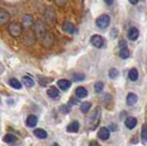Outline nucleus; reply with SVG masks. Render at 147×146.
I'll use <instances>...</instances> for the list:
<instances>
[{"label": "nucleus", "instance_id": "30", "mask_svg": "<svg viewBox=\"0 0 147 146\" xmlns=\"http://www.w3.org/2000/svg\"><path fill=\"white\" fill-rule=\"evenodd\" d=\"M60 111H61L62 113H64V114H67V113H70V111H71V106H70L69 104L62 105L61 109H60Z\"/></svg>", "mask_w": 147, "mask_h": 146}, {"label": "nucleus", "instance_id": "15", "mask_svg": "<svg viewBox=\"0 0 147 146\" xmlns=\"http://www.w3.org/2000/svg\"><path fill=\"white\" fill-rule=\"evenodd\" d=\"M137 100H138V96L135 94V93L131 92V93H128L127 96H126V104L132 106V105H134L135 103L137 102Z\"/></svg>", "mask_w": 147, "mask_h": 146}, {"label": "nucleus", "instance_id": "25", "mask_svg": "<svg viewBox=\"0 0 147 146\" xmlns=\"http://www.w3.org/2000/svg\"><path fill=\"white\" fill-rule=\"evenodd\" d=\"M140 137H142V142L143 144H146L147 143V125H144L142 127V134H140Z\"/></svg>", "mask_w": 147, "mask_h": 146}, {"label": "nucleus", "instance_id": "23", "mask_svg": "<svg viewBox=\"0 0 147 146\" xmlns=\"http://www.w3.org/2000/svg\"><path fill=\"white\" fill-rule=\"evenodd\" d=\"M17 136H15L13 134H7L5 137H3V142L5 143H8V144H12V143H15L17 142Z\"/></svg>", "mask_w": 147, "mask_h": 146}, {"label": "nucleus", "instance_id": "3", "mask_svg": "<svg viewBox=\"0 0 147 146\" xmlns=\"http://www.w3.org/2000/svg\"><path fill=\"white\" fill-rule=\"evenodd\" d=\"M8 32L15 38L21 36L22 33V26L20 23H18L17 21L11 22L9 26H8Z\"/></svg>", "mask_w": 147, "mask_h": 146}, {"label": "nucleus", "instance_id": "22", "mask_svg": "<svg viewBox=\"0 0 147 146\" xmlns=\"http://www.w3.org/2000/svg\"><path fill=\"white\" fill-rule=\"evenodd\" d=\"M9 84L11 85V88L13 89H17V90H19V89L22 88L21 83H20V81L15 79V78H11L10 80H9Z\"/></svg>", "mask_w": 147, "mask_h": 146}, {"label": "nucleus", "instance_id": "27", "mask_svg": "<svg viewBox=\"0 0 147 146\" xmlns=\"http://www.w3.org/2000/svg\"><path fill=\"white\" fill-rule=\"evenodd\" d=\"M103 89H104V83L101 82V81L96 82L95 84H94V91H95L96 93H101L103 91Z\"/></svg>", "mask_w": 147, "mask_h": 146}, {"label": "nucleus", "instance_id": "9", "mask_svg": "<svg viewBox=\"0 0 147 146\" xmlns=\"http://www.w3.org/2000/svg\"><path fill=\"white\" fill-rule=\"evenodd\" d=\"M127 36H128V39H129V40L135 41V40H137V38L140 36V31H138L137 28L133 27V28H131V29L128 30V32H127Z\"/></svg>", "mask_w": 147, "mask_h": 146}, {"label": "nucleus", "instance_id": "40", "mask_svg": "<svg viewBox=\"0 0 147 146\" xmlns=\"http://www.w3.org/2000/svg\"><path fill=\"white\" fill-rule=\"evenodd\" d=\"M128 1H129V2H131V3H132V5H137V3H138V1H140V0H128Z\"/></svg>", "mask_w": 147, "mask_h": 146}, {"label": "nucleus", "instance_id": "37", "mask_svg": "<svg viewBox=\"0 0 147 146\" xmlns=\"http://www.w3.org/2000/svg\"><path fill=\"white\" fill-rule=\"evenodd\" d=\"M119 47H121V49H122V48H126V41L125 40H121V42H119Z\"/></svg>", "mask_w": 147, "mask_h": 146}, {"label": "nucleus", "instance_id": "2", "mask_svg": "<svg viewBox=\"0 0 147 146\" xmlns=\"http://www.w3.org/2000/svg\"><path fill=\"white\" fill-rule=\"evenodd\" d=\"M33 31H34V34H36V38L42 40L44 36H47V33L49 32L48 29H47V24L44 23V21L38 19L37 21L34 22V26H33Z\"/></svg>", "mask_w": 147, "mask_h": 146}, {"label": "nucleus", "instance_id": "35", "mask_svg": "<svg viewBox=\"0 0 147 146\" xmlns=\"http://www.w3.org/2000/svg\"><path fill=\"white\" fill-rule=\"evenodd\" d=\"M79 103V97H71L70 101H69V105L72 106L74 104H78Z\"/></svg>", "mask_w": 147, "mask_h": 146}, {"label": "nucleus", "instance_id": "14", "mask_svg": "<svg viewBox=\"0 0 147 146\" xmlns=\"http://www.w3.org/2000/svg\"><path fill=\"white\" fill-rule=\"evenodd\" d=\"M137 125V120L133 116H128L125 120V126L128 130H133Z\"/></svg>", "mask_w": 147, "mask_h": 146}, {"label": "nucleus", "instance_id": "26", "mask_svg": "<svg viewBox=\"0 0 147 146\" xmlns=\"http://www.w3.org/2000/svg\"><path fill=\"white\" fill-rule=\"evenodd\" d=\"M118 55H119V58H122V59H127L129 57V50H128L127 48H122V49L119 50Z\"/></svg>", "mask_w": 147, "mask_h": 146}, {"label": "nucleus", "instance_id": "4", "mask_svg": "<svg viewBox=\"0 0 147 146\" xmlns=\"http://www.w3.org/2000/svg\"><path fill=\"white\" fill-rule=\"evenodd\" d=\"M110 22H111V18L110 16L107 15H102L100 16L97 19H96V26L98 27V28H101V29H105V28H107L109 26H110Z\"/></svg>", "mask_w": 147, "mask_h": 146}, {"label": "nucleus", "instance_id": "11", "mask_svg": "<svg viewBox=\"0 0 147 146\" xmlns=\"http://www.w3.org/2000/svg\"><path fill=\"white\" fill-rule=\"evenodd\" d=\"M80 130V123L78 121H73L66 126V131L69 133H76Z\"/></svg>", "mask_w": 147, "mask_h": 146}, {"label": "nucleus", "instance_id": "1", "mask_svg": "<svg viewBox=\"0 0 147 146\" xmlns=\"http://www.w3.org/2000/svg\"><path fill=\"white\" fill-rule=\"evenodd\" d=\"M100 118H101V107H95V109L93 110V112L91 113V115L88 117V121H86V123H88V126L90 130H94L97 124H98V122H100Z\"/></svg>", "mask_w": 147, "mask_h": 146}, {"label": "nucleus", "instance_id": "38", "mask_svg": "<svg viewBox=\"0 0 147 146\" xmlns=\"http://www.w3.org/2000/svg\"><path fill=\"white\" fill-rule=\"evenodd\" d=\"M88 146H101L96 141H92V142H90V145Z\"/></svg>", "mask_w": 147, "mask_h": 146}, {"label": "nucleus", "instance_id": "24", "mask_svg": "<svg viewBox=\"0 0 147 146\" xmlns=\"http://www.w3.org/2000/svg\"><path fill=\"white\" fill-rule=\"evenodd\" d=\"M91 103L90 102H83L80 104V110H81V112H83V113H88V111H90V109H91Z\"/></svg>", "mask_w": 147, "mask_h": 146}, {"label": "nucleus", "instance_id": "32", "mask_svg": "<svg viewBox=\"0 0 147 146\" xmlns=\"http://www.w3.org/2000/svg\"><path fill=\"white\" fill-rule=\"evenodd\" d=\"M33 22V19H32V16H28L26 15L23 17V23H26V24H31Z\"/></svg>", "mask_w": 147, "mask_h": 146}, {"label": "nucleus", "instance_id": "21", "mask_svg": "<svg viewBox=\"0 0 147 146\" xmlns=\"http://www.w3.org/2000/svg\"><path fill=\"white\" fill-rule=\"evenodd\" d=\"M128 79L131 81H136L138 79V71H137V69H135V68H133L129 70V72H128Z\"/></svg>", "mask_w": 147, "mask_h": 146}, {"label": "nucleus", "instance_id": "6", "mask_svg": "<svg viewBox=\"0 0 147 146\" xmlns=\"http://www.w3.org/2000/svg\"><path fill=\"white\" fill-rule=\"evenodd\" d=\"M91 44L93 45V47H95L97 49H101V48H103L104 44H105V40H104L103 36H98V34H94V36H91Z\"/></svg>", "mask_w": 147, "mask_h": 146}, {"label": "nucleus", "instance_id": "12", "mask_svg": "<svg viewBox=\"0 0 147 146\" xmlns=\"http://www.w3.org/2000/svg\"><path fill=\"white\" fill-rule=\"evenodd\" d=\"M62 30L66 33H74L75 32V27L73 26V23H71L70 21H65L62 24Z\"/></svg>", "mask_w": 147, "mask_h": 146}, {"label": "nucleus", "instance_id": "19", "mask_svg": "<svg viewBox=\"0 0 147 146\" xmlns=\"http://www.w3.org/2000/svg\"><path fill=\"white\" fill-rule=\"evenodd\" d=\"M33 134L37 136L38 139H44L48 137V133L42 130V128H37V130H34L33 131Z\"/></svg>", "mask_w": 147, "mask_h": 146}, {"label": "nucleus", "instance_id": "33", "mask_svg": "<svg viewBox=\"0 0 147 146\" xmlns=\"http://www.w3.org/2000/svg\"><path fill=\"white\" fill-rule=\"evenodd\" d=\"M54 2H55V5L58 7H64L66 5V2H67V0H54Z\"/></svg>", "mask_w": 147, "mask_h": 146}, {"label": "nucleus", "instance_id": "28", "mask_svg": "<svg viewBox=\"0 0 147 146\" xmlns=\"http://www.w3.org/2000/svg\"><path fill=\"white\" fill-rule=\"evenodd\" d=\"M118 71L115 69V68H112V69H110V71H109V76H110L112 80H115L116 78L118 76Z\"/></svg>", "mask_w": 147, "mask_h": 146}, {"label": "nucleus", "instance_id": "39", "mask_svg": "<svg viewBox=\"0 0 147 146\" xmlns=\"http://www.w3.org/2000/svg\"><path fill=\"white\" fill-rule=\"evenodd\" d=\"M104 1H105V3H106V5L111 6V5H113V1H114V0H104Z\"/></svg>", "mask_w": 147, "mask_h": 146}, {"label": "nucleus", "instance_id": "16", "mask_svg": "<svg viewBox=\"0 0 147 146\" xmlns=\"http://www.w3.org/2000/svg\"><path fill=\"white\" fill-rule=\"evenodd\" d=\"M58 88H60V90L62 91H67L69 89L71 88V82L69 80H59L58 81Z\"/></svg>", "mask_w": 147, "mask_h": 146}, {"label": "nucleus", "instance_id": "29", "mask_svg": "<svg viewBox=\"0 0 147 146\" xmlns=\"http://www.w3.org/2000/svg\"><path fill=\"white\" fill-rule=\"evenodd\" d=\"M72 78H73L74 81H82V80H84L85 75H84L83 73H74L73 75H72Z\"/></svg>", "mask_w": 147, "mask_h": 146}, {"label": "nucleus", "instance_id": "10", "mask_svg": "<svg viewBox=\"0 0 147 146\" xmlns=\"http://www.w3.org/2000/svg\"><path fill=\"white\" fill-rule=\"evenodd\" d=\"M97 136L101 139H103V141L109 139V137H110V130H109L107 127H101V128L98 130Z\"/></svg>", "mask_w": 147, "mask_h": 146}, {"label": "nucleus", "instance_id": "36", "mask_svg": "<svg viewBox=\"0 0 147 146\" xmlns=\"http://www.w3.org/2000/svg\"><path fill=\"white\" fill-rule=\"evenodd\" d=\"M117 33H118L117 29L113 28V29H112V31H111V38H112V39H115V38L117 36Z\"/></svg>", "mask_w": 147, "mask_h": 146}, {"label": "nucleus", "instance_id": "20", "mask_svg": "<svg viewBox=\"0 0 147 146\" xmlns=\"http://www.w3.org/2000/svg\"><path fill=\"white\" fill-rule=\"evenodd\" d=\"M22 82H23V84H24L27 88H32V87L34 85L33 79H32L31 76H28V75H26V76L22 78Z\"/></svg>", "mask_w": 147, "mask_h": 146}, {"label": "nucleus", "instance_id": "31", "mask_svg": "<svg viewBox=\"0 0 147 146\" xmlns=\"http://www.w3.org/2000/svg\"><path fill=\"white\" fill-rule=\"evenodd\" d=\"M39 82L41 83V85H47L49 82H51L52 79H48V78H42V76H39Z\"/></svg>", "mask_w": 147, "mask_h": 146}, {"label": "nucleus", "instance_id": "8", "mask_svg": "<svg viewBox=\"0 0 147 146\" xmlns=\"http://www.w3.org/2000/svg\"><path fill=\"white\" fill-rule=\"evenodd\" d=\"M47 94H48V96H49L50 99H52V100H59L60 99V92L55 87H51V88L48 89Z\"/></svg>", "mask_w": 147, "mask_h": 146}, {"label": "nucleus", "instance_id": "18", "mask_svg": "<svg viewBox=\"0 0 147 146\" xmlns=\"http://www.w3.org/2000/svg\"><path fill=\"white\" fill-rule=\"evenodd\" d=\"M38 123V117L36 115H29L27 117V126L29 127H34Z\"/></svg>", "mask_w": 147, "mask_h": 146}, {"label": "nucleus", "instance_id": "7", "mask_svg": "<svg viewBox=\"0 0 147 146\" xmlns=\"http://www.w3.org/2000/svg\"><path fill=\"white\" fill-rule=\"evenodd\" d=\"M9 20H10V14L8 12L6 9L1 8L0 9V26L7 24Z\"/></svg>", "mask_w": 147, "mask_h": 146}, {"label": "nucleus", "instance_id": "13", "mask_svg": "<svg viewBox=\"0 0 147 146\" xmlns=\"http://www.w3.org/2000/svg\"><path fill=\"white\" fill-rule=\"evenodd\" d=\"M88 94V90L85 88H83V87H79V88H76L75 90V96L76 97H79V99H84V97H86Z\"/></svg>", "mask_w": 147, "mask_h": 146}, {"label": "nucleus", "instance_id": "5", "mask_svg": "<svg viewBox=\"0 0 147 146\" xmlns=\"http://www.w3.org/2000/svg\"><path fill=\"white\" fill-rule=\"evenodd\" d=\"M44 17H45L47 22H48L49 24H51V26L55 24V22H57V15H55V11H54L52 8H48V9L45 10Z\"/></svg>", "mask_w": 147, "mask_h": 146}, {"label": "nucleus", "instance_id": "17", "mask_svg": "<svg viewBox=\"0 0 147 146\" xmlns=\"http://www.w3.org/2000/svg\"><path fill=\"white\" fill-rule=\"evenodd\" d=\"M41 41H42V43H43L44 47L50 48L52 44H53V41H54V40H53V36H52L50 32H48V33H47V36H44Z\"/></svg>", "mask_w": 147, "mask_h": 146}, {"label": "nucleus", "instance_id": "34", "mask_svg": "<svg viewBox=\"0 0 147 146\" xmlns=\"http://www.w3.org/2000/svg\"><path fill=\"white\" fill-rule=\"evenodd\" d=\"M112 100V95H110V94H104V96L101 99V101L103 103H107L109 101H111Z\"/></svg>", "mask_w": 147, "mask_h": 146}, {"label": "nucleus", "instance_id": "41", "mask_svg": "<svg viewBox=\"0 0 147 146\" xmlns=\"http://www.w3.org/2000/svg\"><path fill=\"white\" fill-rule=\"evenodd\" d=\"M51 146H60V145L58 144V143H53V144H52Z\"/></svg>", "mask_w": 147, "mask_h": 146}]
</instances>
